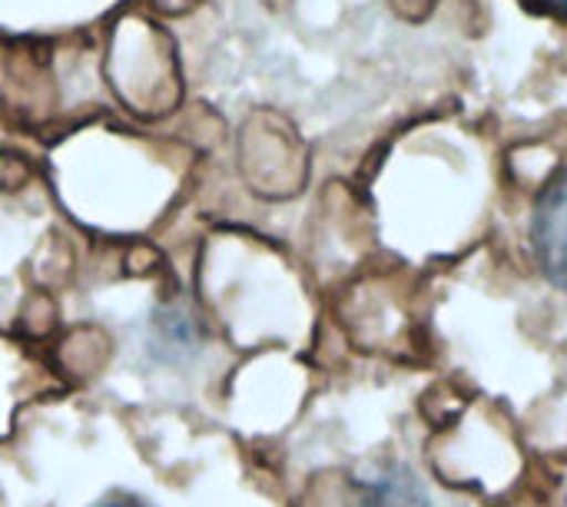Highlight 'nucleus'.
<instances>
[{
	"instance_id": "nucleus-3",
	"label": "nucleus",
	"mask_w": 567,
	"mask_h": 507,
	"mask_svg": "<svg viewBox=\"0 0 567 507\" xmlns=\"http://www.w3.org/2000/svg\"><path fill=\"white\" fill-rule=\"evenodd\" d=\"M532 13H551V17H567V0H522Z\"/></svg>"
},
{
	"instance_id": "nucleus-1",
	"label": "nucleus",
	"mask_w": 567,
	"mask_h": 507,
	"mask_svg": "<svg viewBox=\"0 0 567 507\" xmlns=\"http://www.w3.org/2000/svg\"><path fill=\"white\" fill-rule=\"evenodd\" d=\"M528 239L538 272L567 296V166H561L538 193Z\"/></svg>"
},
{
	"instance_id": "nucleus-2",
	"label": "nucleus",
	"mask_w": 567,
	"mask_h": 507,
	"mask_svg": "<svg viewBox=\"0 0 567 507\" xmlns=\"http://www.w3.org/2000/svg\"><path fill=\"white\" fill-rule=\"evenodd\" d=\"M90 507H153L150 501L130 495V492H113V495H103L100 501H93Z\"/></svg>"
}]
</instances>
